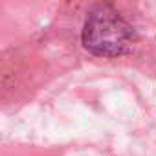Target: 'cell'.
<instances>
[{
	"mask_svg": "<svg viewBox=\"0 0 156 156\" xmlns=\"http://www.w3.org/2000/svg\"><path fill=\"white\" fill-rule=\"evenodd\" d=\"M83 46L99 57H119L130 51L136 35L132 26L112 8H96L83 28Z\"/></svg>",
	"mask_w": 156,
	"mask_h": 156,
	"instance_id": "6da1fadb",
	"label": "cell"
}]
</instances>
